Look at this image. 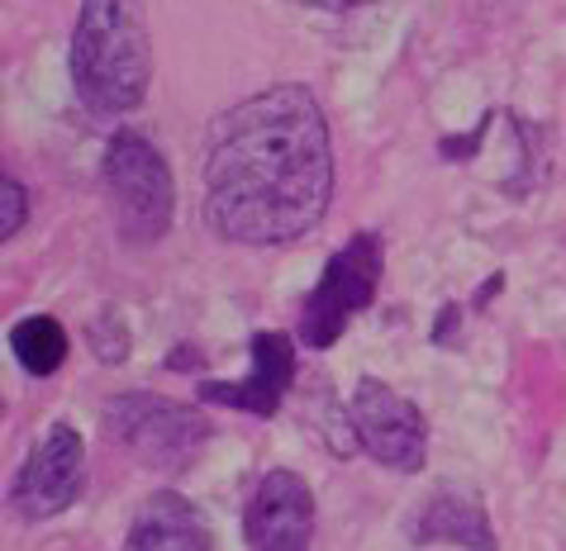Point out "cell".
<instances>
[{"mask_svg": "<svg viewBox=\"0 0 566 551\" xmlns=\"http://www.w3.org/2000/svg\"><path fill=\"white\" fill-rule=\"evenodd\" d=\"M153 82V43L144 0H82L72 29V91L96 119L144 105Z\"/></svg>", "mask_w": 566, "mask_h": 551, "instance_id": "cell-2", "label": "cell"}, {"mask_svg": "<svg viewBox=\"0 0 566 551\" xmlns=\"http://www.w3.org/2000/svg\"><path fill=\"white\" fill-rule=\"evenodd\" d=\"M415 542H448V547H467V551H495V532H491V518L471 495L462 490H438L423 509L415 513V528H410Z\"/></svg>", "mask_w": 566, "mask_h": 551, "instance_id": "cell-11", "label": "cell"}, {"mask_svg": "<svg viewBox=\"0 0 566 551\" xmlns=\"http://www.w3.org/2000/svg\"><path fill=\"white\" fill-rule=\"evenodd\" d=\"M295 381V342L286 333H272L262 328L253 333V361H248V375L243 381H200L196 395L206 404H224V409H239V414H253V418H272L286 390Z\"/></svg>", "mask_w": 566, "mask_h": 551, "instance_id": "cell-9", "label": "cell"}, {"mask_svg": "<svg viewBox=\"0 0 566 551\" xmlns=\"http://www.w3.org/2000/svg\"><path fill=\"white\" fill-rule=\"evenodd\" d=\"M86 490V447L82 433L67 423H53L49 433L29 447L24 466L14 470L10 504L24 523H43V518L67 513Z\"/></svg>", "mask_w": 566, "mask_h": 551, "instance_id": "cell-7", "label": "cell"}, {"mask_svg": "<svg viewBox=\"0 0 566 551\" xmlns=\"http://www.w3.org/2000/svg\"><path fill=\"white\" fill-rule=\"evenodd\" d=\"M101 186L109 200L115 233L129 247H153L167 239L171 214H177V181H171L167 157L153 148V138L138 129H119L105 144Z\"/></svg>", "mask_w": 566, "mask_h": 551, "instance_id": "cell-3", "label": "cell"}, {"mask_svg": "<svg viewBox=\"0 0 566 551\" xmlns=\"http://www.w3.org/2000/svg\"><path fill=\"white\" fill-rule=\"evenodd\" d=\"M295 6H314V10H348V6H361V0H295Z\"/></svg>", "mask_w": 566, "mask_h": 551, "instance_id": "cell-14", "label": "cell"}, {"mask_svg": "<svg viewBox=\"0 0 566 551\" xmlns=\"http://www.w3.org/2000/svg\"><path fill=\"white\" fill-rule=\"evenodd\" d=\"M24 219H29L24 186L14 177H6V181H0V239H14V233L24 229Z\"/></svg>", "mask_w": 566, "mask_h": 551, "instance_id": "cell-13", "label": "cell"}, {"mask_svg": "<svg viewBox=\"0 0 566 551\" xmlns=\"http://www.w3.org/2000/svg\"><path fill=\"white\" fill-rule=\"evenodd\" d=\"M124 551H219L210 518L177 490H157L134 513Z\"/></svg>", "mask_w": 566, "mask_h": 551, "instance_id": "cell-10", "label": "cell"}, {"mask_svg": "<svg viewBox=\"0 0 566 551\" xmlns=\"http://www.w3.org/2000/svg\"><path fill=\"white\" fill-rule=\"evenodd\" d=\"M101 423L109 443H119L138 466L163 470V476L186 470L214 437V423L200 409L153 395V390H129V395L105 400Z\"/></svg>", "mask_w": 566, "mask_h": 551, "instance_id": "cell-4", "label": "cell"}, {"mask_svg": "<svg viewBox=\"0 0 566 551\" xmlns=\"http://www.w3.org/2000/svg\"><path fill=\"white\" fill-rule=\"evenodd\" d=\"M334 148L305 86H272L219 115L206 152V219L243 247H286L324 224Z\"/></svg>", "mask_w": 566, "mask_h": 551, "instance_id": "cell-1", "label": "cell"}, {"mask_svg": "<svg viewBox=\"0 0 566 551\" xmlns=\"http://www.w3.org/2000/svg\"><path fill=\"white\" fill-rule=\"evenodd\" d=\"M67 328H62L53 314H29V319H20L10 328V352L14 361L29 371V375H53L62 371V361H67Z\"/></svg>", "mask_w": 566, "mask_h": 551, "instance_id": "cell-12", "label": "cell"}, {"mask_svg": "<svg viewBox=\"0 0 566 551\" xmlns=\"http://www.w3.org/2000/svg\"><path fill=\"white\" fill-rule=\"evenodd\" d=\"M348 428L361 443V452H371L381 466L415 476L429 456V423H423L419 404L405 400L400 390H390L376 375H361L353 390V409H348Z\"/></svg>", "mask_w": 566, "mask_h": 551, "instance_id": "cell-6", "label": "cell"}, {"mask_svg": "<svg viewBox=\"0 0 566 551\" xmlns=\"http://www.w3.org/2000/svg\"><path fill=\"white\" fill-rule=\"evenodd\" d=\"M248 547L253 551H310L314 495L295 470H266L248 499Z\"/></svg>", "mask_w": 566, "mask_h": 551, "instance_id": "cell-8", "label": "cell"}, {"mask_svg": "<svg viewBox=\"0 0 566 551\" xmlns=\"http://www.w3.org/2000/svg\"><path fill=\"white\" fill-rule=\"evenodd\" d=\"M381 286V239L376 233H353L334 257H328L319 286L305 295L301 309V342L314 352L334 348L361 309L376 300Z\"/></svg>", "mask_w": 566, "mask_h": 551, "instance_id": "cell-5", "label": "cell"}]
</instances>
